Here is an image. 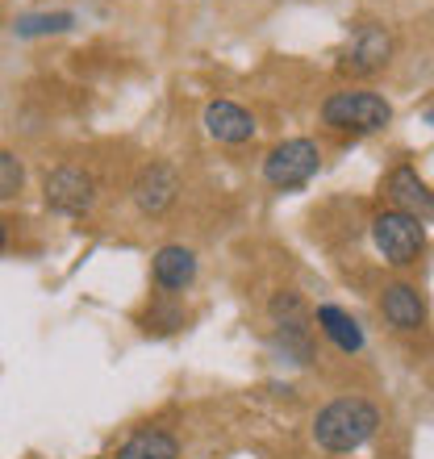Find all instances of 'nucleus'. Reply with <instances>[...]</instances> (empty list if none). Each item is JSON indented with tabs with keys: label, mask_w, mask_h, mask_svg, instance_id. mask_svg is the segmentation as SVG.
I'll list each match as a JSON object with an SVG mask.
<instances>
[{
	"label": "nucleus",
	"mask_w": 434,
	"mask_h": 459,
	"mask_svg": "<svg viewBox=\"0 0 434 459\" xmlns=\"http://www.w3.org/2000/svg\"><path fill=\"white\" fill-rule=\"evenodd\" d=\"M42 201L55 213H67V218H80L97 205V180L88 168H75V163H63L42 180Z\"/></svg>",
	"instance_id": "obj_5"
},
{
	"label": "nucleus",
	"mask_w": 434,
	"mask_h": 459,
	"mask_svg": "<svg viewBox=\"0 0 434 459\" xmlns=\"http://www.w3.org/2000/svg\"><path fill=\"white\" fill-rule=\"evenodd\" d=\"M372 242L376 251L385 255L388 264H413L426 247V226L422 218H413V213H401V209H388V213H376L372 221Z\"/></svg>",
	"instance_id": "obj_4"
},
{
	"label": "nucleus",
	"mask_w": 434,
	"mask_h": 459,
	"mask_svg": "<svg viewBox=\"0 0 434 459\" xmlns=\"http://www.w3.org/2000/svg\"><path fill=\"white\" fill-rule=\"evenodd\" d=\"M134 205L143 209L146 218H163L171 205H176V196H180V176L176 168L168 163H146L138 176H134Z\"/></svg>",
	"instance_id": "obj_7"
},
{
	"label": "nucleus",
	"mask_w": 434,
	"mask_h": 459,
	"mask_svg": "<svg viewBox=\"0 0 434 459\" xmlns=\"http://www.w3.org/2000/svg\"><path fill=\"white\" fill-rule=\"evenodd\" d=\"M376 426H380V410H376L372 401L338 397L314 418V438H317V447L334 451V455H347V451H360L376 435Z\"/></svg>",
	"instance_id": "obj_1"
},
{
	"label": "nucleus",
	"mask_w": 434,
	"mask_h": 459,
	"mask_svg": "<svg viewBox=\"0 0 434 459\" xmlns=\"http://www.w3.org/2000/svg\"><path fill=\"white\" fill-rule=\"evenodd\" d=\"M317 326H322V334L334 342L338 351H347V355L363 351V330H360V322H355L351 314H343L338 305H322V309H317Z\"/></svg>",
	"instance_id": "obj_13"
},
{
	"label": "nucleus",
	"mask_w": 434,
	"mask_h": 459,
	"mask_svg": "<svg viewBox=\"0 0 434 459\" xmlns=\"http://www.w3.org/2000/svg\"><path fill=\"white\" fill-rule=\"evenodd\" d=\"M380 314L393 330H422L426 326V305L413 284H388L380 297Z\"/></svg>",
	"instance_id": "obj_8"
},
{
	"label": "nucleus",
	"mask_w": 434,
	"mask_h": 459,
	"mask_svg": "<svg viewBox=\"0 0 434 459\" xmlns=\"http://www.w3.org/2000/svg\"><path fill=\"white\" fill-rule=\"evenodd\" d=\"M75 17L72 13H30V17H17V34L22 38H42V34H63V30H72Z\"/></svg>",
	"instance_id": "obj_14"
},
{
	"label": "nucleus",
	"mask_w": 434,
	"mask_h": 459,
	"mask_svg": "<svg viewBox=\"0 0 434 459\" xmlns=\"http://www.w3.org/2000/svg\"><path fill=\"white\" fill-rule=\"evenodd\" d=\"M176 455H180V443H176L168 430H159V426L134 430L117 447V459H176Z\"/></svg>",
	"instance_id": "obj_12"
},
{
	"label": "nucleus",
	"mask_w": 434,
	"mask_h": 459,
	"mask_svg": "<svg viewBox=\"0 0 434 459\" xmlns=\"http://www.w3.org/2000/svg\"><path fill=\"white\" fill-rule=\"evenodd\" d=\"M151 272H155L159 289L184 292L196 280V255L188 247H159L155 259H151Z\"/></svg>",
	"instance_id": "obj_9"
},
{
	"label": "nucleus",
	"mask_w": 434,
	"mask_h": 459,
	"mask_svg": "<svg viewBox=\"0 0 434 459\" xmlns=\"http://www.w3.org/2000/svg\"><path fill=\"white\" fill-rule=\"evenodd\" d=\"M0 251H4V226H0Z\"/></svg>",
	"instance_id": "obj_16"
},
{
	"label": "nucleus",
	"mask_w": 434,
	"mask_h": 459,
	"mask_svg": "<svg viewBox=\"0 0 434 459\" xmlns=\"http://www.w3.org/2000/svg\"><path fill=\"white\" fill-rule=\"evenodd\" d=\"M388 196L397 201L401 213H413V218L434 213V193L426 188L422 180H418V171H413V168H397L393 176H388Z\"/></svg>",
	"instance_id": "obj_11"
},
{
	"label": "nucleus",
	"mask_w": 434,
	"mask_h": 459,
	"mask_svg": "<svg viewBox=\"0 0 434 459\" xmlns=\"http://www.w3.org/2000/svg\"><path fill=\"white\" fill-rule=\"evenodd\" d=\"M322 168V151L309 138H289V143H276L264 159V180L280 193H292V188H305V184L317 176Z\"/></svg>",
	"instance_id": "obj_3"
},
{
	"label": "nucleus",
	"mask_w": 434,
	"mask_h": 459,
	"mask_svg": "<svg viewBox=\"0 0 434 459\" xmlns=\"http://www.w3.org/2000/svg\"><path fill=\"white\" fill-rule=\"evenodd\" d=\"M388 59H393V34L385 25H360L355 38L347 42V50H343L338 67L347 75H376Z\"/></svg>",
	"instance_id": "obj_6"
},
{
	"label": "nucleus",
	"mask_w": 434,
	"mask_h": 459,
	"mask_svg": "<svg viewBox=\"0 0 434 459\" xmlns=\"http://www.w3.org/2000/svg\"><path fill=\"white\" fill-rule=\"evenodd\" d=\"M430 121H434V113H430Z\"/></svg>",
	"instance_id": "obj_17"
},
{
	"label": "nucleus",
	"mask_w": 434,
	"mask_h": 459,
	"mask_svg": "<svg viewBox=\"0 0 434 459\" xmlns=\"http://www.w3.org/2000/svg\"><path fill=\"white\" fill-rule=\"evenodd\" d=\"M322 121L330 130L347 134H376L393 121V105L376 92H334L322 105Z\"/></svg>",
	"instance_id": "obj_2"
},
{
	"label": "nucleus",
	"mask_w": 434,
	"mask_h": 459,
	"mask_svg": "<svg viewBox=\"0 0 434 459\" xmlns=\"http://www.w3.org/2000/svg\"><path fill=\"white\" fill-rule=\"evenodd\" d=\"M205 130L217 143H251L255 138V117L234 100H213L205 109Z\"/></svg>",
	"instance_id": "obj_10"
},
{
	"label": "nucleus",
	"mask_w": 434,
	"mask_h": 459,
	"mask_svg": "<svg viewBox=\"0 0 434 459\" xmlns=\"http://www.w3.org/2000/svg\"><path fill=\"white\" fill-rule=\"evenodd\" d=\"M22 184H25L22 159L13 155V151H0V205H4V201H13V196L22 193Z\"/></svg>",
	"instance_id": "obj_15"
}]
</instances>
